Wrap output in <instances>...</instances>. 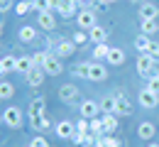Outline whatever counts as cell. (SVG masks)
<instances>
[{
  "label": "cell",
  "mask_w": 159,
  "mask_h": 147,
  "mask_svg": "<svg viewBox=\"0 0 159 147\" xmlns=\"http://www.w3.org/2000/svg\"><path fill=\"white\" fill-rule=\"evenodd\" d=\"M52 10H57L64 20H69V17H76V15H79V5H76V2H71V0H52Z\"/></svg>",
  "instance_id": "obj_1"
},
{
  "label": "cell",
  "mask_w": 159,
  "mask_h": 147,
  "mask_svg": "<svg viewBox=\"0 0 159 147\" xmlns=\"http://www.w3.org/2000/svg\"><path fill=\"white\" fill-rule=\"evenodd\" d=\"M154 66H157V62L144 52V54H137V74L142 76V79H152L154 76Z\"/></svg>",
  "instance_id": "obj_2"
},
{
  "label": "cell",
  "mask_w": 159,
  "mask_h": 147,
  "mask_svg": "<svg viewBox=\"0 0 159 147\" xmlns=\"http://www.w3.org/2000/svg\"><path fill=\"white\" fill-rule=\"evenodd\" d=\"M2 123L7 127H20L22 125V108H17V105L5 108L2 110Z\"/></svg>",
  "instance_id": "obj_3"
},
{
  "label": "cell",
  "mask_w": 159,
  "mask_h": 147,
  "mask_svg": "<svg viewBox=\"0 0 159 147\" xmlns=\"http://www.w3.org/2000/svg\"><path fill=\"white\" fill-rule=\"evenodd\" d=\"M137 101L142 108H147V110H152V108H157L159 105V93H154V91H149L147 86L139 91V96H137Z\"/></svg>",
  "instance_id": "obj_4"
},
{
  "label": "cell",
  "mask_w": 159,
  "mask_h": 147,
  "mask_svg": "<svg viewBox=\"0 0 159 147\" xmlns=\"http://www.w3.org/2000/svg\"><path fill=\"white\" fill-rule=\"evenodd\" d=\"M44 74L47 76H59L61 74V59L54 54V52H49V57H47V62H44Z\"/></svg>",
  "instance_id": "obj_5"
},
{
  "label": "cell",
  "mask_w": 159,
  "mask_h": 147,
  "mask_svg": "<svg viewBox=\"0 0 159 147\" xmlns=\"http://www.w3.org/2000/svg\"><path fill=\"white\" fill-rule=\"evenodd\" d=\"M79 113H81V118H86V120H93V118H98L100 105L96 103V101H81Z\"/></svg>",
  "instance_id": "obj_6"
},
{
  "label": "cell",
  "mask_w": 159,
  "mask_h": 147,
  "mask_svg": "<svg viewBox=\"0 0 159 147\" xmlns=\"http://www.w3.org/2000/svg\"><path fill=\"white\" fill-rule=\"evenodd\" d=\"M76 22H79V30H91V27H96V25H98V22H96V12H93V10H79Z\"/></svg>",
  "instance_id": "obj_7"
},
{
  "label": "cell",
  "mask_w": 159,
  "mask_h": 147,
  "mask_svg": "<svg viewBox=\"0 0 159 147\" xmlns=\"http://www.w3.org/2000/svg\"><path fill=\"white\" fill-rule=\"evenodd\" d=\"M54 132H57V137H61V140H71L76 135V125L69 123V120H61V123L54 125Z\"/></svg>",
  "instance_id": "obj_8"
},
{
  "label": "cell",
  "mask_w": 159,
  "mask_h": 147,
  "mask_svg": "<svg viewBox=\"0 0 159 147\" xmlns=\"http://www.w3.org/2000/svg\"><path fill=\"white\" fill-rule=\"evenodd\" d=\"M79 88L74 84H66V86H61L59 88V101H64V103H76L79 101Z\"/></svg>",
  "instance_id": "obj_9"
},
{
  "label": "cell",
  "mask_w": 159,
  "mask_h": 147,
  "mask_svg": "<svg viewBox=\"0 0 159 147\" xmlns=\"http://www.w3.org/2000/svg\"><path fill=\"white\" fill-rule=\"evenodd\" d=\"M76 52V44L71 42V39H61V42L54 44V54L59 57V59H66V57H71Z\"/></svg>",
  "instance_id": "obj_10"
},
{
  "label": "cell",
  "mask_w": 159,
  "mask_h": 147,
  "mask_svg": "<svg viewBox=\"0 0 159 147\" xmlns=\"http://www.w3.org/2000/svg\"><path fill=\"white\" fill-rule=\"evenodd\" d=\"M137 15H139V20H157L159 22V7L154 2H142Z\"/></svg>",
  "instance_id": "obj_11"
},
{
  "label": "cell",
  "mask_w": 159,
  "mask_h": 147,
  "mask_svg": "<svg viewBox=\"0 0 159 147\" xmlns=\"http://www.w3.org/2000/svg\"><path fill=\"white\" fill-rule=\"evenodd\" d=\"M115 96H118V110H115V115H120V118L132 115V103L127 101V96L122 91H115Z\"/></svg>",
  "instance_id": "obj_12"
},
{
  "label": "cell",
  "mask_w": 159,
  "mask_h": 147,
  "mask_svg": "<svg viewBox=\"0 0 159 147\" xmlns=\"http://www.w3.org/2000/svg\"><path fill=\"white\" fill-rule=\"evenodd\" d=\"M44 69H39V66H34L30 74H25V81H27V86L30 88H37V86H42V81H44Z\"/></svg>",
  "instance_id": "obj_13"
},
{
  "label": "cell",
  "mask_w": 159,
  "mask_h": 147,
  "mask_svg": "<svg viewBox=\"0 0 159 147\" xmlns=\"http://www.w3.org/2000/svg\"><path fill=\"white\" fill-rule=\"evenodd\" d=\"M37 22H39L42 30H47V32H54V30H57V17H54V12H37Z\"/></svg>",
  "instance_id": "obj_14"
},
{
  "label": "cell",
  "mask_w": 159,
  "mask_h": 147,
  "mask_svg": "<svg viewBox=\"0 0 159 147\" xmlns=\"http://www.w3.org/2000/svg\"><path fill=\"white\" fill-rule=\"evenodd\" d=\"M108 79V69L103 66V64H91V74H88V81H93V84H100V81H105Z\"/></svg>",
  "instance_id": "obj_15"
},
{
  "label": "cell",
  "mask_w": 159,
  "mask_h": 147,
  "mask_svg": "<svg viewBox=\"0 0 159 147\" xmlns=\"http://www.w3.org/2000/svg\"><path fill=\"white\" fill-rule=\"evenodd\" d=\"M98 105H100V113H115V110H118V96H115V93L103 96Z\"/></svg>",
  "instance_id": "obj_16"
},
{
  "label": "cell",
  "mask_w": 159,
  "mask_h": 147,
  "mask_svg": "<svg viewBox=\"0 0 159 147\" xmlns=\"http://www.w3.org/2000/svg\"><path fill=\"white\" fill-rule=\"evenodd\" d=\"M154 132H157V127H154V123H149V120H144V123L137 125V137L139 140H152Z\"/></svg>",
  "instance_id": "obj_17"
},
{
  "label": "cell",
  "mask_w": 159,
  "mask_h": 147,
  "mask_svg": "<svg viewBox=\"0 0 159 147\" xmlns=\"http://www.w3.org/2000/svg\"><path fill=\"white\" fill-rule=\"evenodd\" d=\"M115 130H118V115L115 113H103V132L113 135Z\"/></svg>",
  "instance_id": "obj_18"
},
{
  "label": "cell",
  "mask_w": 159,
  "mask_h": 147,
  "mask_svg": "<svg viewBox=\"0 0 159 147\" xmlns=\"http://www.w3.org/2000/svg\"><path fill=\"white\" fill-rule=\"evenodd\" d=\"M17 37H20V42H22V44L34 42V39H37V27H32V25H25V27H20Z\"/></svg>",
  "instance_id": "obj_19"
},
{
  "label": "cell",
  "mask_w": 159,
  "mask_h": 147,
  "mask_svg": "<svg viewBox=\"0 0 159 147\" xmlns=\"http://www.w3.org/2000/svg\"><path fill=\"white\" fill-rule=\"evenodd\" d=\"M105 62L110 64V66H120V64H125V52L118 49V47H110V52H108Z\"/></svg>",
  "instance_id": "obj_20"
},
{
  "label": "cell",
  "mask_w": 159,
  "mask_h": 147,
  "mask_svg": "<svg viewBox=\"0 0 159 147\" xmlns=\"http://www.w3.org/2000/svg\"><path fill=\"white\" fill-rule=\"evenodd\" d=\"M44 108H47L44 96H37V98H32V103H30V108H27V115H42Z\"/></svg>",
  "instance_id": "obj_21"
},
{
  "label": "cell",
  "mask_w": 159,
  "mask_h": 147,
  "mask_svg": "<svg viewBox=\"0 0 159 147\" xmlns=\"http://www.w3.org/2000/svg\"><path fill=\"white\" fill-rule=\"evenodd\" d=\"M88 37H91V42L100 44V42H105V39H108V32H105V27L96 25V27H91V30H88Z\"/></svg>",
  "instance_id": "obj_22"
},
{
  "label": "cell",
  "mask_w": 159,
  "mask_h": 147,
  "mask_svg": "<svg viewBox=\"0 0 159 147\" xmlns=\"http://www.w3.org/2000/svg\"><path fill=\"white\" fill-rule=\"evenodd\" d=\"M139 32L147 34V37H149V34H157L159 32V22L157 20H139Z\"/></svg>",
  "instance_id": "obj_23"
},
{
  "label": "cell",
  "mask_w": 159,
  "mask_h": 147,
  "mask_svg": "<svg viewBox=\"0 0 159 147\" xmlns=\"http://www.w3.org/2000/svg\"><path fill=\"white\" fill-rule=\"evenodd\" d=\"M30 125H32V130H49V118L47 115H30Z\"/></svg>",
  "instance_id": "obj_24"
},
{
  "label": "cell",
  "mask_w": 159,
  "mask_h": 147,
  "mask_svg": "<svg viewBox=\"0 0 159 147\" xmlns=\"http://www.w3.org/2000/svg\"><path fill=\"white\" fill-rule=\"evenodd\" d=\"M32 69H34L32 57H27V54H25V57H20V59H17V74H30Z\"/></svg>",
  "instance_id": "obj_25"
},
{
  "label": "cell",
  "mask_w": 159,
  "mask_h": 147,
  "mask_svg": "<svg viewBox=\"0 0 159 147\" xmlns=\"http://www.w3.org/2000/svg\"><path fill=\"white\" fill-rule=\"evenodd\" d=\"M71 74L76 76V79H88V74H91V64H74L71 66Z\"/></svg>",
  "instance_id": "obj_26"
},
{
  "label": "cell",
  "mask_w": 159,
  "mask_h": 147,
  "mask_svg": "<svg viewBox=\"0 0 159 147\" xmlns=\"http://www.w3.org/2000/svg\"><path fill=\"white\" fill-rule=\"evenodd\" d=\"M149 44H152V39H149L147 34H142V32H139L137 37H135V49H137L139 54H144V52L149 49Z\"/></svg>",
  "instance_id": "obj_27"
},
{
  "label": "cell",
  "mask_w": 159,
  "mask_h": 147,
  "mask_svg": "<svg viewBox=\"0 0 159 147\" xmlns=\"http://www.w3.org/2000/svg\"><path fill=\"white\" fill-rule=\"evenodd\" d=\"M12 96H15V86L10 81H0V101H7Z\"/></svg>",
  "instance_id": "obj_28"
},
{
  "label": "cell",
  "mask_w": 159,
  "mask_h": 147,
  "mask_svg": "<svg viewBox=\"0 0 159 147\" xmlns=\"http://www.w3.org/2000/svg\"><path fill=\"white\" fill-rule=\"evenodd\" d=\"M108 52H110V47H108L105 42H100V44L93 47V52H91V54H93V59H96V62H100V59H105V57H108Z\"/></svg>",
  "instance_id": "obj_29"
},
{
  "label": "cell",
  "mask_w": 159,
  "mask_h": 147,
  "mask_svg": "<svg viewBox=\"0 0 159 147\" xmlns=\"http://www.w3.org/2000/svg\"><path fill=\"white\" fill-rule=\"evenodd\" d=\"M2 66H5V74H10V71H17V57H12V54H5V57H2Z\"/></svg>",
  "instance_id": "obj_30"
},
{
  "label": "cell",
  "mask_w": 159,
  "mask_h": 147,
  "mask_svg": "<svg viewBox=\"0 0 159 147\" xmlns=\"http://www.w3.org/2000/svg\"><path fill=\"white\" fill-rule=\"evenodd\" d=\"M88 39H91V37H88V32H86V30H76V32H74V37H71V42L76 44V47H83Z\"/></svg>",
  "instance_id": "obj_31"
},
{
  "label": "cell",
  "mask_w": 159,
  "mask_h": 147,
  "mask_svg": "<svg viewBox=\"0 0 159 147\" xmlns=\"http://www.w3.org/2000/svg\"><path fill=\"white\" fill-rule=\"evenodd\" d=\"M37 12H52V0H32Z\"/></svg>",
  "instance_id": "obj_32"
},
{
  "label": "cell",
  "mask_w": 159,
  "mask_h": 147,
  "mask_svg": "<svg viewBox=\"0 0 159 147\" xmlns=\"http://www.w3.org/2000/svg\"><path fill=\"white\" fill-rule=\"evenodd\" d=\"M32 7H34V5H32V0H20V2L15 5V12H17V15H27Z\"/></svg>",
  "instance_id": "obj_33"
},
{
  "label": "cell",
  "mask_w": 159,
  "mask_h": 147,
  "mask_svg": "<svg viewBox=\"0 0 159 147\" xmlns=\"http://www.w3.org/2000/svg\"><path fill=\"white\" fill-rule=\"evenodd\" d=\"M32 57V62H34V66H44V62H47V57H49V52H34V54H30Z\"/></svg>",
  "instance_id": "obj_34"
},
{
  "label": "cell",
  "mask_w": 159,
  "mask_h": 147,
  "mask_svg": "<svg viewBox=\"0 0 159 147\" xmlns=\"http://www.w3.org/2000/svg\"><path fill=\"white\" fill-rule=\"evenodd\" d=\"M91 132H96V135H105V132H103V118H93V120H91Z\"/></svg>",
  "instance_id": "obj_35"
},
{
  "label": "cell",
  "mask_w": 159,
  "mask_h": 147,
  "mask_svg": "<svg viewBox=\"0 0 159 147\" xmlns=\"http://www.w3.org/2000/svg\"><path fill=\"white\" fill-rule=\"evenodd\" d=\"M30 147H49V142H47V137H42V135H37V137H32V142H30Z\"/></svg>",
  "instance_id": "obj_36"
},
{
  "label": "cell",
  "mask_w": 159,
  "mask_h": 147,
  "mask_svg": "<svg viewBox=\"0 0 159 147\" xmlns=\"http://www.w3.org/2000/svg\"><path fill=\"white\" fill-rule=\"evenodd\" d=\"M103 142H105V147H120V140L113 135H103Z\"/></svg>",
  "instance_id": "obj_37"
},
{
  "label": "cell",
  "mask_w": 159,
  "mask_h": 147,
  "mask_svg": "<svg viewBox=\"0 0 159 147\" xmlns=\"http://www.w3.org/2000/svg\"><path fill=\"white\" fill-rule=\"evenodd\" d=\"M147 54H149V57H152V59L157 62V59H159V42H152V44H149V49H147Z\"/></svg>",
  "instance_id": "obj_38"
},
{
  "label": "cell",
  "mask_w": 159,
  "mask_h": 147,
  "mask_svg": "<svg viewBox=\"0 0 159 147\" xmlns=\"http://www.w3.org/2000/svg\"><path fill=\"white\" fill-rule=\"evenodd\" d=\"M147 88H149V91H154V93H159V76L147 79Z\"/></svg>",
  "instance_id": "obj_39"
},
{
  "label": "cell",
  "mask_w": 159,
  "mask_h": 147,
  "mask_svg": "<svg viewBox=\"0 0 159 147\" xmlns=\"http://www.w3.org/2000/svg\"><path fill=\"white\" fill-rule=\"evenodd\" d=\"M10 7H12V0H0V15H2V12H7Z\"/></svg>",
  "instance_id": "obj_40"
},
{
  "label": "cell",
  "mask_w": 159,
  "mask_h": 147,
  "mask_svg": "<svg viewBox=\"0 0 159 147\" xmlns=\"http://www.w3.org/2000/svg\"><path fill=\"white\" fill-rule=\"evenodd\" d=\"M83 137H86L83 132H76V135L71 137V142H74V145H83Z\"/></svg>",
  "instance_id": "obj_41"
},
{
  "label": "cell",
  "mask_w": 159,
  "mask_h": 147,
  "mask_svg": "<svg viewBox=\"0 0 159 147\" xmlns=\"http://www.w3.org/2000/svg\"><path fill=\"white\" fill-rule=\"evenodd\" d=\"M113 2H115V0H98V5H100V7H103V5H113Z\"/></svg>",
  "instance_id": "obj_42"
},
{
  "label": "cell",
  "mask_w": 159,
  "mask_h": 147,
  "mask_svg": "<svg viewBox=\"0 0 159 147\" xmlns=\"http://www.w3.org/2000/svg\"><path fill=\"white\" fill-rule=\"evenodd\" d=\"M93 147H105V142H103V135H100V137H98V142H96V145H93Z\"/></svg>",
  "instance_id": "obj_43"
},
{
  "label": "cell",
  "mask_w": 159,
  "mask_h": 147,
  "mask_svg": "<svg viewBox=\"0 0 159 147\" xmlns=\"http://www.w3.org/2000/svg\"><path fill=\"white\" fill-rule=\"evenodd\" d=\"M5 74V66H2V59H0V76Z\"/></svg>",
  "instance_id": "obj_44"
},
{
  "label": "cell",
  "mask_w": 159,
  "mask_h": 147,
  "mask_svg": "<svg viewBox=\"0 0 159 147\" xmlns=\"http://www.w3.org/2000/svg\"><path fill=\"white\" fill-rule=\"evenodd\" d=\"M147 147H159V142H149V145H147Z\"/></svg>",
  "instance_id": "obj_45"
},
{
  "label": "cell",
  "mask_w": 159,
  "mask_h": 147,
  "mask_svg": "<svg viewBox=\"0 0 159 147\" xmlns=\"http://www.w3.org/2000/svg\"><path fill=\"white\" fill-rule=\"evenodd\" d=\"M2 27H5V25H2V20H0V37H2Z\"/></svg>",
  "instance_id": "obj_46"
},
{
  "label": "cell",
  "mask_w": 159,
  "mask_h": 147,
  "mask_svg": "<svg viewBox=\"0 0 159 147\" xmlns=\"http://www.w3.org/2000/svg\"><path fill=\"white\" fill-rule=\"evenodd\" d=\"M71 2H76V5H79V0H71Z\"/></svg>",
  "instance_id": "obj_47"
},
{
  "label": "cell",
  "mask_w": 159,
  "mask_h": 147,
  "mask_svg": "<svg viewBox=\"0 0 159 147\" xmlns=\"http://www.w3.org/2000/svg\"><path fill=\"white\" fill-rule=\"evenodd\" d=\"M130 2H139V0H130Z\"/></svg>",
  "instance_id": "obj_48"
}]
</instances>
